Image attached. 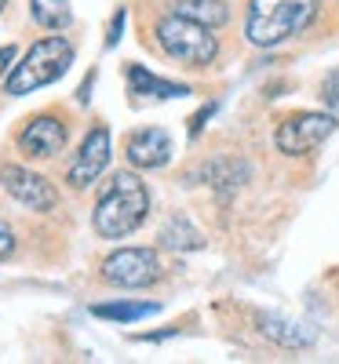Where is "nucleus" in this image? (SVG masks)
I'll use <instances>...</instances> for the list:
<instances>
[{
    "label": "nucleus",
    "mask_w": 339,
    "mask_h": 364,
    "mask_svg": "<svg viewBox=\"0 0 339 364\" xmlns=\"http://www.w3.org/2000/svg\"><path fill=\"white\" fill-rule=\"evenodd\" d=\"M150 215V190L135 171H117L91 211V230L106 240H125Z\"/></svg>",
    "instance_id": "f257e3e1"
},
{
    "label": "nucleus",
    "mask_w": 339,
    "mask_h": 364,
    "mask_svg": "<svg viewBox=\"0 0 339 364\" xmlns=\"http://www.w3.org/2000/svg\"><path fill=\"white\" fill-rule=\"evenodd\" d=\"M321 15V0H249L244 37L252 48H277Z\"/></svg>",
    "instance_id": "f03ea898"
},
{
    "label": "nucleus",
    "mask_w": 339,
    "mask_h": 364,
    "mask_svg": "<svg viewBox=\"0 0 339 364\" xmlns=\"http://www.w3.org/2000/svg\"><path fill=\"white\" fill-rule=\"evenodd\" d=\"M153 41H157V48L172 63L187 66V70H204L219 58V37H215V29L197 22V18L179 15V11H165L153 22Z\"/></svg>",
    "instance_id": "7ed1b4c3"
},
{
    "label": "nucleus",
    "mask_w": 339,
    "mask_h": 364,
    "mask_svg": "<svg viewBox=\"0 0 339 364\" xmlns=\"http://www.w3.org/2000/svg\"><path fill=\"white\" fill-rule=\"evenodd\" d=\"M70 66H73V44L66 37H41L37 44H29V51L4 77V95L11 99L33 95V91L55 84Z\"/></svg>",
    "instance_id": "20e7f679"
},
{
    "label": "nucleus",
    "mask_w": 339,
    "mask_h": 364,
    "mask_svg": "<svg viewBox=\"0 0 339 364\" xmlns=\"http://www.w3.org/2000/svg\"><path fill=\"white\" fill-rule=\"evenodd\" d=\"M335 132V117L332 113H318V109H303L285 117L273 132V142L285 157H306Z\"/></svg>",
    "instance_id": "39448f33"
},
{
    "label": "nucleus",
    "mask_w": 339,
    "mask_h": 364,
    "mask_svg": "<svg viewBox=\"0 0 339 364\" xmlns=\"http://www.w3.org/2000/svg\"><path fill=\"white\" fill-rule=\"evenodd\" d=\"M99 277L110 284V288H146L161 277V259L153 248H117L113 255L103 259L99 266Z\"/></svg>",
    "instance_id": "423d86ee"
},
{
    "label": "nucleus",
    "mask_w": 339,
    "mask_h": 364,
    "mask_svg": "<svg viewBox=\"0 0 339 364\" xmlns=\"http://www.w3.org/2000/svg\"><path fill=\"white\" fill-rule=\"evenodd\" d=\"M110 154H113V142H110V128L106 124H95L84 142L77 146V154L66 168V182L73 190H88V186H95L99 175L110 168Z\"/></svg>",
    "instance_id": "0eeeda50"
},
{
    "label": "nucleus",
    "mask_w": 339,
    "mask_h": 364,
    "mask_svg": "<svg viewBox=\"0 0 339 364\" xmlns=\"http://www.w3.org/2000/svg\"><path fill=\"white\" fill-rule=\"evenodd\" d=\"M0 186H4L22 208L41 211V215H48V211L58 208V190L41 171H29L22 164H4L0 168Z\"/></svg>",
    "instance_id": "6e6552de"
},
{
    "label": "nucleus",
    "mask_w": 339,
    "mask_h": 364,
    "mask_svg": "<svg viewBox=\"0 0 339 364\" xmlns=\"http://www.w3.org/2000/svg\"><path fill=\"white\" fill-rule=\"evenodd\" d=\"M70 124L55 113H37L33 120H26V128L19 132V154L33 157V161H51L66 149Z\"/></svg>",
    "instance_id": "1a4fd4ad"
},
{
    "label": "nucleus",
    "mask_w": 339,
    "mask_h": 364,
    "mask_svg": "<svg viewBox=\"0 0 339 364\" xmlns=\"http://www.w3.org/2000/svg\"><path fill=\"white\" fill-rule=\"evenodd\" d=\"M125 157H128L132 168L157 171V168H165L172 161V139L161 128H142V132H135L125 142Z\"/></svg>",
    "instance_id": "9d476101"
},
{
    "label": "nucleus",
    "mask_w": 339,
    "mask_h": 364,
    "mask_svg": "<svg viewBox=\"0 0 339 364\" xmlns=\"http://www.w3.org/2000/svg\"><path fill=\"white\" fill-rule=\"evenodd\" d=\"M128 95H139V99H182V95H190V87L175 84V80H161L146 66L128 63Z\"/></svg>",
    "instance_id": "9b49d317"
},
{
    "label": "nucleus",
    "mask_w": 339,
    "mask_h": 364,
    "mask_svg": "<svg viewBox=\"0 0 339 364\" xmlns=\"http://www.w3.org/2000/svg\"><path fill=\"white\" fill-rule=\"evenodd\" d=\"M259 331L266 339H273L277 346H288V350H303V346L314 343V336H311V331H303V324L285 321L277 314H259Z\"/></svg>",
    "instance_id": "f8f14e48"
},
{
    "label": "nucleus",
    "mask_w": 339,
    "mask_h": 364,
    "mask_svg": "<svg viewBox=\"0 0 339 364\" xmlns=\"http://www.w3.org/2000/svg\"><path fill=\"white\" fill-rule=\"evenodd\" d=\"M157 240L165 248H172V252H197V248H204V233L187 215H172Z\"/></svg>",
    "instance_id": "ddd939ff"
},
{
    "label": "nucleus",
    "mask_w": 339,
    "mask_h": 364,
    "mask_svg": "<svg viewBox=\"0 0 339 364\" xmlns=\"http://www.w3.org/2000/svg\"><path fill=\"white\" fill-rule=\"evenodd\" d=\"M168 11H179V15H187V18H197L212 29H219L230 22V4L226 0H172V8Z\"/></svg>",
    "instance_id": "4468645a"
},
{
    "label": "nucleus",
    "mask_w": 339,
    "mask_h": 364,
    "mask_svg": "<svg viewBox=\"0 0 339 364\" xmlns=\"http://www.w3.org/2000/svg\"><path fill=\"white\" fill-rule=\"evenodd\" d=\"M29 15H33V22L41 29H48V33H63L73 22L70 0H29Z\"/></svg>",
    "instance_id": "2eb2a0df"
},
{
    "label": "nucleus",
    "mask_w": 339,
    "mask_h": 364,
    "mask_svg": "<svg viewBox=\"0 0 339 364\" xmlns=\"http://www.w3.org/2000/svg\"><path fill=\"white\" fill-rule=\"evenodd\" d=\"M161 306L157 302H99V306H91V317H99V321H117V324H135L150 314H157Z\"/></svg>",
    "instance_id": "dca6fc26"
},
{
    "label": "nucleus",
    "mask_w": 339,
    "mask_h": 364,
    "mask_svg": "<svg viewBox=\"0 0 339 364\" xmlns=\"http://www.w3.org/2000/svg\"><path fill=\"white\" fill-rule=\"evenodd\" d=\"M321 99H325L332 109H339V70L325 77V84H321Z\"/></svg>",
    "instance_id": "f3484780"
},
{
    "label": "nucleus",
    "mask_w": 339,
    "mask_h": 364,
    "mask_svg": "<svg viewBox=\"0 0 339 364\" xmlns=\"http://www.w3.org/2000/svg\"><path fill=\"white\" fill-rule=\"evenodd\" d=\"M11 252H15V233L8 223H0V262L11 259Z\"/></svg>",
    "instance_id": "a211bd4d"
},
{
    "label": "nucleus",
    "mask_w": 339,
    "mask_h": 364,
    "mask_svg": "<svg viewBox=\"0 0 339 364\" xmlns=\"http://www.w3.org/2000/svg\"><path fill=\"white\" fill-rule=\"evenodd\" d=\"M11 63H15V48L4 44V48H0V77H8V73H11Z\"/></svg>",
    "instance_id": "6ab92c4d"
},
{
    "label": "nucleus",
    "mask_w": 339,
    "mask_h": 364,
    "mask_svg": "<svg viewBox=\"0 0 339 364\" xmlns=\"http://www.w3.org/2000/svg\"><path fill=\"white\" fill-rule=\"evenodd\" d=\"M120 26H125V11H117L113 22H110V37H106V48H113L120 41Z\"/></svg>",
    "instance_id": "aec40b11"
},
{
    "label": "nucleus",
    "mask_w": 339,
    "mask_h": 364,
    "mask_svg": "<svg viewBox=\"0 0 339 364\" xmlns=\"http://www.w3.org/2000/svg\"><path fill=\"white\" fill-rule=\"evenodd\" d=\"M4 8H8V0H0V15H4Z\"/></svg>",
    "instance_id": "412c9836"
}]
</instances>
